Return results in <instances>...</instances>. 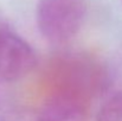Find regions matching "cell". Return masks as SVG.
<instances>
[{
  "mask_svg": "<svg viewBox=\"0 0 122 121\" xmlns=\"http://www.w3.org/2000/svg\"><path fill=\"white\" fill-rule=\"evenodd\" d=\"M85 19L82 0H39L36 10L38 30L46 40L62 44L75 37Z\"/></svg>",
  "mask_w": 122,
  "mask_h": 121,
  "instance_id": "obj_1",
  "label": "cell"
},
{
  "mask_svg": "<svg viewBox=\"0 0 122 121\" xmlns=\"http://www.w3.org/2000/svg\"><path fill=\"white\" fill-rule=\"evenodd\" d=\"M36 64L37 55L26 40L6 29H0V80H20L30 74Z\"/></svg>",
  "mask_w": 122,
  "mask_h": 121,
  "instance_id": "obj_2",
  "label": "cell"
},
{
  "mask_svg": "<svg viewBox=\"0 0 122 121\" xmlns=\"http://www.w3.org/2000/svg\"><path fill=\"white\" fill-rule=\"evenodd\" d=\"M39 113L44 121H88L89 99L77 91L61 88L45 99Z\"/></svg>",
  "mask_w": 122,
  "mask_h": 121,
  "instance_id": "obj_3",
  "label": "cell"
},
{
  "mask_svg": "<svg viewBox=\"0 0 122 121\" xmlns=\"http://www.w3.org/2000/svg\"><path fill=\"white\" fill-rule=\"evenodd\" d=\"M96 121H122V91L106 95L96 113Z\"/></svg>",
  "mask_w": 122,
  "mask_h": 121,
  "instance_id": "obj_4",
  "label": "cell"
},
{
  "mask_svg": "<svg viewBox=\"0 0 122 121\" xmlns=\"http://www.w3.org/2000/svg\"><path fill=\"white\" fill-rule=\"evenodd\" d=\"M0 121H44L39 110L27 108H15L0 115Z\"/></svg>",
  "mask_w": 122,
  "mask_h": 121,
  "instance_id": "obj_5",
  "label": "cell"
},
{
  "mask_svg": "<svg viewBox=\"0 0 122 121\" xmlns=\"http://www.w3.org/2000/svg\"><path fill=\"white\" fill-rule=\"evenodd\" d=\"M1 103H2V93L0 90V107H1Z\"/></svg>",
  "mask_w": 122,
  "mask_h": 121,
  "instance_id": "obj_6",
  "label": "cell"
}]
</instances>
